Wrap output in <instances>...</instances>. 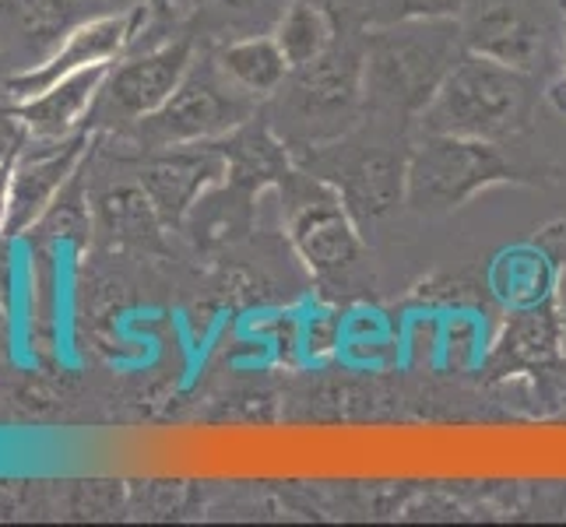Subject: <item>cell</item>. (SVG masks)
I'll use <instances>...</instances> for the list:
<instances>
[{
  "label": "cell",
  "instance_id": "cell-1",
  "mask_svg": "<svg viewBox=\"0 0 566 527\" xmlns=\"http://www.w3.org/2000/svg\"><path fill=\"white\" fill-rule=\"evenodd\" d=\"M566 169L532 151L524 138L482 141L416 130L408 151L405 211L416 219H451L493 187H556Z\"/></svg>",
  "mask_w": 566,
  "mask_h": 527
},
{
  "label": "cell",
  "instance_id": "cell-2",
  "mask_svg": "<svg viewBox=\"0 0 566 527\" xmlns=\"http://www.w3.org/2000/svg\"><path fill=\"white\" fill-rule=\"evenodd\" d=\"M275 190L282 198L285 243L321 296L331 303H359L374 296V250L338 193L300 166H292Z\"/></svg>",
  "mask_w": 566,
  "mask_h": 527
},
{
  "label": "cell",
  "instance_id": "cell-3",
  "mask_svg": "<svg viewBox=\"0 0 566 527\" xmlns=\"http://www.w3.org/2000/svg\"><path fill=\"white\" fill-rule=\"evenodd\" d=\"M412 138V124L366 113L342 138L296 155V166L335 190L363 236L377 240L405 211Z\"/></svg>",
  "mask_w": 566,
  "mask_h": 527
},
{
  "label": "cell",
  "instance_id": "cell-4",
  "mask_svg": "<svg viewBox=\"0 0 566 527\" xmlns=\"http://www.w3.org/2000/svg\"><path fill=\"white\" fill-rule=\"evenodd\" d=\"M464 53L461 18H408L363 29L366 113L416 127Z\"/></svg>",
  "mask_w": 566,
  "mask_h": 527
},
{
  "label": "cell",
  "instance_id": "cell-5",
  "mask_svg": "<svg viewBox=\"0 0 566 527\" xmlns=\"http://www.w3.org/2000/svg\"><path fill=\"white\" fill-rule=\"evenodd\" d=\"M366 116L363 32L335 35L317 61L292 67L285 85L264 103V120L292 159L353 130Z\"/></svg>",
  "mask_w": 566,
  "mask_h": 527
},
{
  "label": "cell",
  "instance_id": "cell-6",
  "mask_svg": "<svg viewBox=\"0 0 566 527\" xmlns=\"http://www.w3.org/2000/svg\"><path fill=\"white\" fill-rule=\"evenodd\" d=\"M542 99V77L490 61L482 53H464L440 85L437 99L419 116L416 130L482 141L528 138Z\"/></svg>",
  "mask_w": 566,
  "mask_h": 527
},
{
  "label": "cell",
  "instance_id": "cell-7",
  "mask_svg": "<svg viewBox=\"0 0 566 527\" xmlns=\"http://www.w3.org/2000/svg\"><path fill=\"white\" fill-rule=\"evenodd\" d=\"M468 53L553 82L566 39V0H472L461 14Z\"/></svg>",
  "mask_w": 566,
  "mask_h": 527
},
{
  "label": "cell",
  "instance_id": "cell-8",
  "mask_svg": "<svg viewBox=\"0 0 566 527\" xmlns=\"http://www.w3.org/2000/svg\"><path fill=\"white\" fill-rule=\"evenodd\" d=\"M264 109L253 95H247L232 77L214 64L211 50L193 61L180 88L138 124V138L148 148H177L219 141Z\"/></svg>",
  "mask_w": 566,
  "mask_h": 527
},
{
  "label": "cell",
  "instance_id": "cell-9",
  "mask_svg": "<svg viewBox=\"0 0 566 527\" xmlns=\"http://www.w3.org/2000/svg\"><path fill=\"white\" fill-rule=\"evenodd\" d=\"M485 373L506 377H566V314L559 292L538 303L506 306L500 335L485 356Z\"/></svg>",
  "mask_w": 566,
  "mask_h": 527
},
{
  "label": "cell",
  "instance_id": "cell-10",
  "mask_svg": "<svg viewBox=\"0 0 566 527\" xmlns=\"http://www.w3.org/2000/svg\"><path fill=\"white\" fill-rule=\"evenodd\" d=\"M193 61H198V39L184 32L145 50L124 67L109 71L103 85V103L109 116H120L127 124H142L145 116H151L180 88Z\"/></svg>",
  "mask_w": 566,
  "mask_h": 527
},
{
  "label": "cell",
  "instance_id": "cell-11",
  "mask_svg": "<svg viewBox=\"0 0 566 527\" xmlns=\"http://www.w3.org/2000/svg\"><path fill=\"white\" fill-rule=\"evenodd\" d=\"M226 176V155L214 141L159 148V155L142 169V187L166 225H180L190 208Z\"/></svg>",
  "mask_w": 566,
  "mask_h": 527
},
{
  "label": "cell",
  "instance_id": "cell-12",
  "mask_svg": "<svg viewBox=\"0 0 566 527\" xmlns=\"http://www.w3.org/2000/svg\"><path fill=\"white\" fill-rule=\"evenodd\" d=\"M142 14H145V8L88 18L85 25H77L67 35V43L56 50L46 64H35V71H29V74L8 77V92L14 95V99L25 103V99H32V95L53 88L67 74H77V71H85V67L109 64L113 56L127 46V39L134 35V25H138Z\"/></svg>",
  "mask_w": 566,
  "mask_h": 527
},
{
  "label": "cell",
  "instance_id": "cell-13",
  "mask_svg": "<svg viewBox=\"0 0 566 527\" xmlns=\"http://www.w3.org/2000/svg\"><path fill=\"white\" fill-rule=\"evenodd\" d=\"M99 0H0V53L4 61L35 67L50 50L88 22Z\"/></svg>",
  "mask_w": 566,
  "mask_h": 527
},
{
  "label": "cell",
  "instance_id": "cell-14",
  "mask_svg": "<svg viewBox=\"0 0 566 527\" xmlns=\"http://www.w3.org/2000/svg\"><path fill=\"white\" fill-rule=\"evenodd\" d=\"M292 0H172V14L190 25L187 35H208L211 46L229 39L264 35L279 25Z\"/></svg>",
  "mask_w": 566,
  "mask_h": 527
},
{
  "label": "cell",
  "instance_id": "cell-15",
  "mask_svg": "<svg viewBox=\"0 0 566 527\" xmlns=\"http://www.w3.org/2000/svg\"><path fill=\"white\" fill-rule=\"evenodd\" d=\"M109 77V64H99V67H85L77 74H67L61 77L53 88L32 95L25 99V106L18 109L22 116V124L32 130V138L39 141H56L64 138V134L82 120V113L92 106L95 95L103 92Z\"/></svg>",
  "mask_w": 566,
  "mask_h": 527
},
{
  "label": "cell",
  "instance_id": "cell-16",
  "mask_svg": "<svg viewBox=\"0 0 566 527\" xmlns=\"http://www.w3.org/2000/svg\"><path fill=\"white\" fill-rule=\"evenodd\" d=\"M214 64H219L232 82H237L247 95H253L258 103H268L275 95L285 77H289V61L279 46V39L264 35H247V39H229V43L211 46Z\"/></svg>",
  "mask_w": 566,
  "mask_h": 527
},
{
  "label": "cell",
  "instance_id": "cell-17",
  "mask_svg": "<svg viewBox=\"0 0 566 527\" xmlns=\"http://www.w3.org/2000/svg\"><path fill=\"white\" fill-rule=\"evenodd\" d=\"M82 148H85V138H74L50 155H35V159H29L14 172L11 198H8V229L11 232H18L35 219V211L53 198V190L67 180L74 162L82 159Z\"/></svg>",
  "mask_w": 566,
  "mask_h": 527
},
{
  "label": "cell",
  "instance_id": "cell-18",
  "mask_svg": "<svg viewBox=\"0 0 566 527\" xmlns=\"http://www.w3.org/2000/svg\"><path fill=\"white\" fill-rule=\"evenodd\" d=\"M271 35L279 39L289 67H300V64L317 61V56L335 43L338 32L317 4H310V0H292V4L282 11L279 25L271 29Z\"/></svg>",
  "mask_w": 566,
  "mask_h": 527
},
{
  "label": "cell",
  "instance_id": "cell-19",
  "mask_svg": "<svg viewBox=\"0 0 566 527\" xmlns=\"http://www.w3.org/2000/svg\"><path fill=\"white\" fill-rule=\"evenodd\" d=\"M472 0H366V29L408 18H461Z\"/></svg>",
  "mask_w": 566,
  "mask_h": 527
},
{
  "label": "cell",
  "instance_id": "cell-20",
  "mask_svg": "<svg viewBox=\"0 0 566 527\" xmlns=\"http://www.w3.org/2000/svg\"><path fill=\"white\" fill-rule=\"evenodd\" d=\"M310 4H317L331 18L338 35L366 29V0H310Z\"/></svg>",
  "mask_w": 566,
  "mask_h": 527
},
{
  "label": "cell",
  "instance_id": "cell-21",
  "mask_svg": "<svg viewBox=\"0 0 566 527\" xmlns=\"http://www.w3.org/2000/svg\"><path fill=\"white\" fill-rule=\"evenodd\" d=\"M545 99H549V106L566 116V39H563V56H559V71L553 74V82L545 85Z\"/></svg>",
  "mask_w": 566,
  "mask_h": 527
},
{
  "label": "cell",
  "instance_id": "cell-22",
  "mask_svg": "<svg viewBox=\"0 0 566 527\" xmlns=\"http://www.w3.org/2000/svg\"><path fill=\"white\" fill-rule=\"evenodd\" d=\"M22 120H11V116H0V162L8 159L11 148H18V141H22Z\"/></svg>",
  "mask_w": 566,
  "mask_h": 527
},
{
  "label": "cell",
  "instance_id": "cell-23",
  "mask_svg": "<svg viewBox=\"0 0 566 527\" xmlns=\"http://www.w3.org/2000/svg\"><path fill=\"white\" fill-rule=\"evenodd\" d=\"M103 8H116V11H134V8H145V0H99Z\"/></svg>",
  "mask_w": 566,
  "mask_h": 527
},
{
  "label": "cell",
  "instance_id": "cell-24",
  "mask_svg": "<svg viewBox=\"0 0 566 527\" xmlns=\"http://www.w3.org/2000/svg\"><path fill=\"white\" fill-rule=\"evenodd\" d=\"M559 303H563V314H566V267H563V275H559Z\"/></svg>",
  "mask_w": 566,
  "mask_h": 527
},
{
  "label": "cell",
  "instance_id": "cell-25",
  "mask_svg": "<svg viewBox=\"0 0 566 527\" xmlns=\"http://www.w3.org/2000/svg\"><path fill=\"white\" fill-rule=\"evenodd\" d=\"M0 61H4V53H0ZM0 82H4V85H8V77H4V74H0Z\"/></svg>",
  "mask_w": 566,
  "mask_h": 527
}]
</instances>
